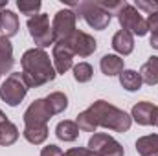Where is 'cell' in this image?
I'll list each match as a JSON object with an SVG mask.
<instances>
[{
  "label": "cell",
  "instance_id": "1",
  "mask_svg": "<svg viewBox=\"0 0 158 156\" xmlns=\"http://www.w3.org/2000/svg\"><path fill=\"white\" fill-rule=\"evenodd\" d=\"M76 123H77L79 130H85V132H94L98 127L110 129L114 132H127L132 125V117L125 110H121L103 99H98L86 110L79 114Z\"/></svg>",
  "mask_w": 158,
  "mask_h": 156
},
{
  "label": "cell",
  "instance_id": "2",
  "mask_svg": "<svg viewBox=\"0 0 158 156\" xmlns=\"http://www.w3.org/2000/svg\"><path fill=\"white\" fill-rule=\"evenodd\" d=\"M20 64H22V77L26 81L28 88L42 86V84L53 81L57 76V72L50 61V55L40 48H31V50L24 51Z\"/></svg>",
  "mask_w": 158,
  "mask_h": 156
},
{
  "label": "cell",
  "instance_id": "3",
  "mask_svg": "<svg viewBox=\"0 0 158 156\" xmlns=\"http://www.w3.org/2000/svg\"><path fill=\"white\" fill-rule=\"evenodd\" d=\"M28 90L30 88H28L24 77H22V74L15 72V74H9L7 79L2 83V86H0V99L6 105H9V107H17V105L22 103V99L26 97Z\"/></svg>",
  "mask_w": 158,
  "mask_h": 156
},
{
  "label": "cell",
  "instance_id": "4",
  "mask_svg": "<svg viewBox=\"0 0 158 156\" xmlns=\"http://www.w3.org/2000/svg\"><path fill=\"white\" fill-rule=\"evenodd\" d=\"M76 9H77L76 15L77 17H83L86 20V24L90 28H94V30H105L110 24V17L112 15L99 2H90V0L79 2L77 6H76Z\"/></svg>",
  "mask_w": 158,
  "mask_h": 156
},
{
  "label": "cell",
  "instance_id": "5",
  "mask_svg": "<svg viewBox=\"0 0 158 156\" xmlns=\"http://www.w3.org/2000/svg\"><path fill=\"white\" fill-rule=\"evenodd\" d=\"M26 26H28V31H30L31 39L35 40V44L39 46L40 50H42V48H48L50 44H55L53 31H52L48 15L39 13V15L28 18V24H26Z\"/></svg>",
  "mask_w": 158,
  "mask_h": 156
},
{
  "label": "cell",
  "instance_id": "6",
  "mask_svg": "<svg viewBox=\"0 0 158 156\" xmlns=\"http://www.w3.org/2000/svg\"><path fill=\"white\" fill-rule=\"evenodd\" d=\"M118 20L121 24V28L132 35H138V37H143L147 33V22L145 18L140 15V11L131 6V4H125L118 13Z\"/></svg>",
  "mask_w": 158,
  "mask_h": 156
},
{
  "label": "cell",
  "instance_id": "7",
  "mask_svg": "<svg viewBox=\"0 0 158 156\" xmlns=\"http://www.w3.org/2000/svg\"><path fill=\"white\" fill-rule=\"evenodd\" d=\"M76 22H77L76 11H72V9H61V11H57L55 17H53V22H52V31H53L55 42L70 39L72 33L77 30Z\"/></svg>",
  "mask_w": 158,
  "mask_h": 156
},
{
  "label": "cell",
  "instance_id": "8",
  "mask_svg": "<svg viewBox=\"0 0 158 156\" xmlns=\"http://www.w3.org/2000/svg\"><path fill=\"white\" fill-rule=\"evenodd\" d=\"M53 116L46 99H35L24 112V125L26 127H46L50 117Z\"/></svg>",
  "mask_w": 158,
  "mask_h": 156
},
{
  "label": "cell",
  "instance_id": "9",
  "mask_svg": "<svg viewBox=\"0 0 158 156\" xmlns=\"http://www.w3.org/2000/svg\"><path fill=\"white\" fill-rule=\"evenodd\" d=\"M88 149L98 156H123V147L109 134H94L88 140Z\"/></svg>",
  "mask_w": 158,
  "mask_h": 156
},
{
  "label": "cell",
  "instance_id": "10",
  "mask_svg": "<svg viewBox=\"0 0 158 156\" xmlns=\"http://www.w3.org/2000/svg\"><path fill=\"white\" fill-rule=\"evenodd\" d=\"M66 42L70 44L74 55H79V57H88V55H92V53L98 50L96 39H94L92 35L81 31V30H76V31L72 33V37L66 39Z\"/></svg>",
  "mask_w": 158,
  "mask_h": 156
},
{
  "label": "cell",
  "instance_id": "11",
  "mask_svg": "<svg viewBox=\"0 0 158 156\" xmlns=\"http://www.w3.org/2000/svg\"><path fill=\"white\" fill-rule=\"evenodd\" d=\"M74 64V51L66 40L53 44V68L57 74H66Z\"/></svg>",
  "mask_w": 158,
  "mask_h": 156
},
{
  "label": "cell",
  "instance_id": "12",
  "mask_svg": "<svg viewBox=\"0 0 158 156\" xmlns=\"http://www.w3.org/2000/svg\"><path fill=\"white\" fill-rule=\"evenodd\" d=\"M112 48H114V51H118L119 55L132 53V50H134V37H132V33H129L125 30H119L118 33L112 37Z\"/></svg>",
  "mask_w": 158,
  "mask_h": 156
},
{
  "label": "cell",
  "instance_id": "13",
  "mask_svg": "<svg viewBox=\"0 0 158 156\" xmlns=\"http://www.w3.org/2000/svg\"><path fill=\"white\" fill-rule=\"evenodd\" d=\"M0 31L7 39L17 35V31H19V17L13 11H9V9L0 11Z\"/></svg>",
  "mask_w": 158,
  "mask_h": 156
},
{
  "label": "cell",
  "instance_id": "14",
  "mask_svg": "<svg viewBox=\"0 0 158 156\" xmlns=\"http://www.w3.org/2000/svg\"><path fill=\"white\" fill-rule=\"evenodd\" d=\"M13 46L7 37L0 35V74H7L13 68Z\"/></svg>",
  "mask_w": 158,
  "mask_h": 156
},
{
  "label": "cell",
  "instance_id": "15",
  "mask_svg": "<svg viewBox=\"0 0 158 156\" xmlns=\"http://www.w3.org/2000/svg\"><path fill=\"white\" fill-rule=\"evenodd\" d=\"M153 110L155 105L149 101H140L132 107L131 110V117L138 123V125H151V117H153Z\"/></svg>",
  "mask_w": 158,
  "mask_h": 156
},
{
  "label": "cell",
  "instance_id": "16",
  "mask_svg": "<svg viewBox=\"0 0 158 156\" xmlns=\"http://www.w3.org/2000/svg\"><path fill=\"white\" fill-rule=\"evenodd\" d=\"M99 68H101V72H103L105 76H109V77L119 76V74L123 72V59H121L119 55H112V53L103 55L101 61H99Z\"/></svg>",
  "mask_w": 158,
  "mask_h": 156
},
{
  "label": "cell",
  "instance_id": "17",
  "mask_svg": "<svg viewBox=\"0 0 158 156\" xmlns=\"http://www.w3.org/2000/svg\"><path fill=\"white\" fill-rule=\"evenodd\" d=\"M55 136L61 140V142H76L79 136V127L76 121H70V119H64V121H59L57 127H55Z\"/></svg>",
  "mask_w": 158,
  "mask_h": 156
},
{
  "label": "cell",
  "instance_id": "18",
  "mask_svg": "<svg viewBox=\"0 0 158 156\" xmlns=\"http://www.w3.org/2000/svg\"><path fill=\"white\" fill-rule=\"evenodd\" d=\"M136 151L140 156H158V134H149V136L138 138Z\"/></svg>",
  "mask_w": 158,
  "mask_h": 156
},
{
  "label": "cell",
  "instance_id": "19",
  "mask_svg": "<svg viewBox=\"0 0 158 156\" xmlns=\"http://www.w3.org/2000/svg\"><path fill=\"white\" fill-rule=\"evenodd\" d=\"M140 77H142V83L149 86L158 83V55L149 57V61L143 63V66L140 68Z\"/></svg>",
  "mask_w": 158,
  "mask_h": 156
},
{
  "label": "cell",
  "instance_id": "20",
  "mask_svg": "<svg viewBox=\"0 0 158 156\" xmlns=\"http://www.w3.org/2000/svg\"><path fill=\"white\" fill-rule=\"evenodd\" d=\"M119 83L129 92H136V90L142 88V77L136 70H123L119 74Z\"/></svg>",
  "mask_w": 158,
  "mask_h": 156
},
{
  "label": "cell",
  "instance_id": "21",
  "mask_svg": "<svg viewBox=\"0 0 158 156\" xmlns=\"http://www.w3.org/2000/svg\"><path fill=\"white\" fill-rule=\"evenodd\" d=\"M19 140V129L17 125H13L9 119L0 123V145H13Z\"/></svg>",
  "mask_w": 158,
  "mask_h": 156
},
{
  "label": "cell",
  "instance_id": "22",
  "mask_svg": "<svg viewBox=\"0 0 158 156\" xmlns=\"http://www.w3.org/2000/svg\"><path fill=\"white\" fill-rule=\"evenodd\" d=\"M22 136H24L30 143L40 145V143H44L46 138H48V125H46V127H24Z\"/></svg>",
  "mask_w": 158,
  "mask_h": 156
},
{
  "label": "cell",
  "instance_id": "23",
  "mask_svg": "<svg viewBox=\"0 0 158 156\" xmlns=\"http://www.w3.org/2000/svg\"><path fill=\"white\" fill-rule=\"evenodd\" d=\"M46 101H48V105H50V109H52L53 116H55V114L64 112V110H66V107H68V97H66L63 92H52V94L46 97Z\"/></svg>",
  "mask_w": 158,
  "mask_h": 156
},
{
  "label": "cell",
  "instance_id": "24",
  "mask_svg": "<svg viewBox=\"0 0 158 156\" xmlns=\"http://www.w3.org/2000/svg\"><path fill=\"white\" fill-rule=\"evenodd\" d=\"M94 76V70L88 63H79L74 66V79L77 83H88Z\"/></svg>",
  "mask_w": 158,
  "mask_h": 156
},
{
  "label": "cell",
  "instance_id": "25",
  "mask_svg": "<svg viewBox=\"0 0 158 156\" xmlns=\"http://www.w3.org/2000/svg\"><path fill=\"white\" fill-rule=\"evenodd\" d=\"M17 7L20 9V13L30 15V18H31V17L37 15V11L40 9V2L39 0H19L17 2Z\"/></svg>",
  "mask_w": 158,
  "mask_h": 156
},
{
  "label": "cell",
  "instance_id": "26",
  "mask_svg": "<svg viewBox=\"0 0 158 156\" xmlns=\"http://www.w3.org/2000/svg\"><path fill=\"white\" fill-rule=\"evenodd\" d=\"M134 7H136V9H143V11H147V13L151 15V13H155V11L158 9V2H145V0H136Z\"/></svg>",
  "mask_w": 158,
  "mask_h": 156
},
{
  "label": "cell",
  "instance_id": "27",
  "mask_svg": "<svg viewBox=\"0 0 158 156\" xmlns=\"http://www.w3.org/2000/svg\"><path fill=\"white\" fill-rule=\"evenodd\" d=\"M64 156H98L96 153H92L90 149H83V147H74V149H68Z\"/></svg>",
  "mask_w": 158,
  "mask_h": 156
},
{
  "label": "cell",
  "instance_id": "28",
  "mask_svg": "<svg viewBox=\"0 0 158 156\" xmlns=\"http://www.w3.org/2000/svg\"><path fill=\"white\" fill-rule=\"evenodd\" d=\"M147 31H151V33H158V11L155 13H151L149 17H147Z\"/></svg>",
  "mask_w": 158,
  "mask_h": 156
},
{
  "label": "cell",
  "instance_id": "29",
  "mask_svg": "<svg viewBox=\"0 0 158 156\" xmlns=\"http://www.w3.org/2000/svg\"><path fill=\"white\" fill-rule=\"evenodd\" d=\"M40 156H64V153H63L57 145H46V147L40 151Z\"/></svg>",
  "mask_w": 158,
  "mask_h": 156
},
{
  "label": "cell",
  "instance_id": "30",
  "mask_svg": "<svg viewBox=\"0 0 158 156\" xmlns=\"http://www.w3.org/2000/svg\"><path fill=\"white\" fill-rule=\"evenodd\" d=\"M151 125H155V127H158V107H155V110H153V117H151Z\"/></svg>",
  "mask_w": 158,
  "mask_h": 156
},
{
  "label": "cell",
  "instance_id": "31",
  "mask_svg": "<svg viewBox=\"0 0 158 156\" xmlns=\"http://www.w3.org/2000/svg\"><path fill=\"white\" fill-rule=\"evenodd\" d=\"M149 42H151L153 48H156L158 50V33H151V40H149Z\"/></svg>",
  "mask_w": 158,
  "mask_h": 156
},
{
  "label": "cell",
  "instance_id": "32",
  "mask_svg": "<svg viewBox=\"0 0 158 156\" xmlns=\"http://www.w3.org/2000/svg\"><path fill=\"white\" fill-rule=\"evenodd\" d=\"M4 121H7V116H6V114L0 110V123H4Z\"/></svg>",
  "mask_w": 158,
  "mask_h": 156
},
{
  "label": "cell",
  "instance_id": "33",
  "mask_svg": "<svg viewBox=\"0 0 158 156\" xmlns=\"http://www.w3.org/2000/svg\"><path fill=\"white\" fill-rule=\"evenodd\" d=\"M6 4H7V0H0V11L6 7Z\"/></svg>",
  "mask_w": 158,
  "mask_h": 156
}]
</instances>
